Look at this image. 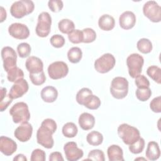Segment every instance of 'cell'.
Returning a JSON list of instances; mask_svg holds the SVG:
<instances>
[{
  "label": "cell",
  "instance_id": "1",
  "mask_svg": "<svg viewBox=\"0 0 161 161\" xmlns=\"http://www.w3.org/2000/svg\"><path fill=\"white\" fill-rule=\"evenodd\" d=\"M57 128V123L53 119H44L36 132L37 143L44 148H52L54 145L52 135L56 131Z\"/></svg>",
  "mask_w": 161,
  "mask_h": 161
},
{
  "label": "cell",
  "instance_id": "2",
  "mask_svg": "<svg viewBox=\"0 0 161 161\" xmlns=\"http://www.w3.org/2000/svg\"><path fill=\"white\" fill-rule=\"evenodd\" d=\"M35 4L30 0H21L14 2L10 8V13L15 18L20 19L31 13Z\"/></svg>",
  "mask_w": 161,
  "mask_h": 161
},
{
  "label": "cell",
  "instance_id": "3",
  "mask_svg": "<svg viewBox=\"0 0 161 161\" xmlns=\"http://www.w3.org/2000/svg\"><path fill=\"white\" fill-rule=\"evenodd\" d=\"M118 135L123 143L128 145L132 144L140 137V131L126 123H123L118 126Z\"/></svg>",
  "mask_w": 161,
  "mask_h": 161
},
{
  "label": "cell",
  "instance_id": "4",
  "mask_svg": "<svg viewBox=\"0 0 161 161\" xmlns=\"http://www.w3.org/2000/svg\"><path fill=\"white\" fill-rule=\"evenodd\" d=\"M9 114L14 123H22L28 121L30 119V113L28 106L24 102L15 103L10 109Z\"/></svg>",
  "mask_w": 161,
  "mask_h": 161
},
{
  "label": "cell",
  "instance_id": "5",
  "mask_svg": "<svg viewBox=\"0 0 161 161\" xmlns=\"http://www.w3.org/2000/svg\"><path fill=\"white\" fill-rule=\"evenodd\" d=\"M110 92L117 99L125 98L128 92V81L123 77H114L111 83Z\"/></svg>",
  "mask_w": 161,
  "mask_h": 161
},
{
  "label": "cell",
  "instance_id": "6",
  "mask_svg": "<svg viewBox=\"0 0 161 161\" xmlns=\"http://www.w3.org/2000/svg\"><path fill=\"white\" fill-rule=\"evenodd\" d=\"M143 64L144 58L142 55L135 53L130 54L126 58V65L130 76L135 78L140 75L142 71Z\"/></svg>",
  "mask_w": 161,
  "mask_h": 161
},
{
  "label": "cell",
  "instance_id": "7",
  "mask_svg": "<svg viewBox=\"0 0 161 161\" xmlns=\"http://www.w3.org/2000/svg\"><path fill=\"white\" fill-rule=\"evenodd\" d=\"M115 64L116 60L114 57L109 53H106L96 59L94 65V69L97 72L105 74L113 69Z\"/></svg>",
  "mask_w": 161,
  "mask_h": 161
},
{
  "label": "cell",
  "instance_id": "8",
  "mask_svg": "<svg viewBox=\"0 0 161 161\" xmlns=\"http://www.w3.org/2000/svg\"><path fill=\"white\" fill-rule=\"evenodd\" d=\"M52 18L48 12L41 13L38 17V23L35 28L36 35L42 38L47 36L51 29Z\"/></svg>",
  "mask_w": 161,
  "mask_h": 161
},
{
  "label": "cell",
  "instance_id": "9",
  "mask_svg": "<svg viewBox=\"0 0 161 161\" xmlns=\"http://www.w3.org/2000/svg\"><path fill=\"white\" fill-rule=\"evenodd\" d=\"M143 13L152 22L161 21V8L155 1H148L143 6Z\"/></svg>",
  "mask_w": 161,
  "mask_h": 161
},
{
  "label": "cell",
  "instance_id": "10",
  "mask_svg": "<svg viewBox=\"0 0 161 161\" xmlns=\"http://www.w3.org/2000/svg\"><path fill=\"white\" fill-rule=\"evenodd\" d=\"M47 70L52 79L57 80L67 76L69 73V67L64 62L56 61L49 65Z\"/></svg>",
  "mask_w": 161,
  "mask_h": 161
},
{
  "label": "cell",
  "instance_id": "11",
  "mask_svg": "<svg viewBox=\"0 0 161 161\" xmlns=\"http://www.w3.org/2000/svg\"><path fill=\"white\" fill-rule=\"evenodd\" d=\"M1 57L3 61V67L6 72L16 67L17 55L13 48L3 47L1 50Z\"/></svg>",
  "mask_w": 161,
  "mask_h": 161
},
{
  "label": "cell",
  "instance_id": "12",
  "mask_svg": "<svg viewBox=\"0 0 161 161\" xmlns=\"http://www.w3.org/2000/svg\"><path fill=\"white\" fill-rule=\"evenodd\" d=\"M64 151L66 159L69 161H77L83 157V150L77 147V145L74 142L66 143L64 147Z\"/></svg>",
  "mask_w": 161,
  "mask_h": 161
},
{
  "label": "cell",
  "instance_id": "13",
  "mask_svg": "<svg viewBox=\"0 0 161 161\" xmlns=\"http://www.w3.org/2000/svg\"><path fill=\"white\" fill-rule=\"evenodd\" d=\"M8 33L12 37L18 40L26 39L30 35L28 26L20 23H12L8 28Z\"/></svg>",
  "mask_w": 161,
  "mask_h": 161
},
{
  "label": "cell",
  "instance_id": "14",
  "mask_svg": "<svg viewBox=\"0 0 161 161\" xmlns=\"http://www.w3.org/2000/svg\"><path fill=\"white\" fill-rule=\"evenodd\" d=\"M33 133V127L28 121L22 123L18 126L14 132V136L21 142L28 141Z\"/></svg>",
  "mask_w": 161,
  "mask_h": 161
},
{
  "label": "cell",
  "instance_id": "15",
  "mask_svg": "<svg viewBox=\"0 0 161 161\" xmlns=\"http://www.w3.org/2000/svg\"><path fill=\"white\" fill-rule=\"evenodd\" d=\"M28 89L29 86L27 81L25 79H22L14 83L11 87L8 94L11 99H17L22 97L26 93Z\"/></svg>",
  "mask_w": 161,
  "mask_h": 161
},
{
  "label": "cell",
  "instance_id": "16",
  "mask_svg": "<svg viewBox=\"0 0 161 161\" xmlns=\"http://www.w3.org/2000/svg\"><path fill=\"white\" fill-rule=\"evenodd\" d=\"M17 150V144L13 139L1 136L0 137V151L6 156L13 155Z\"/></svg>",
  "mask_w": 161,
  "mask_h": 161
},
{
  "label": "cell",
  "instance_id": "17",
  "mask_svg": "<svg viewBox=\"0 0 161 161\" xmlns=\"http://www.w3.org/2000/svg\"><path fill=\"white\" fill-rule=\"evenodd\" d=\"M119 23L124 30L131 29L136 23V16L132 11H126L119 16Z\"/></svg>",
  "mask_w": 161,
  "mask_h": 161
},
{
  "label": "cell",
  "instance_id": "18",
  "mask_svg": "<svg viewBox=\"0 0 161 161\" xmlns=\"http://www.w3.org/2000/svg\"><path fill=\"white\" fill-rule=\"evenodd\" d=\"M25 66L30 74H37L43 71V62L35 56H30L26 59Z\"/></svg>",
  "mask_w": 161,
  "mask_h": 161
},
{
  "label": "cell",
  "instance_id": "19",
  "mask_svg": "<svg viewBox=\"0 0 161 161\" xmlns=\"http://www.w3.org/2000/svg\"><path fill=\"white\" fill-rule=\"evenodd\" d=\"M79 125L83 130H91L95 125V118L94 116L89 113H82L78 119Z\"/></svg>",
  "mask_w": 161,
  "mask_h": 161
},
{
  "label": "cell",
  "instance_id": "20",
  "mask_svg": "<svg viewBox=\"0 0 161 161\" xmlns=\"http://www.w3.org/2000/svg\"><path fill=\"white\" fill-rule=\"evenodd\" d=\"M41 97L44 102L53 103L58 97V91L55 87L51 86H48L43 87L41 91Z\"/></svg>",
  "mask_w": 161,
  "mask_h": 161
},
{
  "label": "cell",
  "instance_id": "21",
  "mask_svg": "<svg viewBox=\"0 0 161 161\" xmlns=\"http://www.w3.org/2000/svg\"><path fill=\"white\" fill-rule=\"evenodd\" d=\"M145 155L149 160L152 161L159 158L160 156V150L158 143L154 141L149 142L147 145Z\"/></svg>",
  "mask_w": 161,
  "mask_h": 161
},
{
  "label": "cell",
  "instance_id": "22",
  "mask_svg": "<svg viewBox=\"0 0 161 161\" xmlns=\"http://www.w3.org/2000/svg\"><path fill=\"white\" fill-rule=\"evenodd\" d=\"M107 154L109 161H123V152L118 145H111L108 148Z\"/></svg>",
  "mask_w": 161,
  "mask_h": 161
},
{
  "label": "cell",
  "instance_id": "23",
  "mask_svg": "<svg viewBox=\"0 0 161 161\" xmlns=\"http://www.w3.org/2000/svg\"><path fill=\"white\" fill-rule=\"evenodd\" d=\"M99 27L104 31H111L115 25L114 18L108 14L102 15L98 19Z\"/></svg>",
  "mask_w": 161,
  "mask_h": 161
},
{
  "label": "cell",
  "instance_id": "24",
  "mask_svg": "<svg viewBox=\"0 0 161 161\" xmlns=\"http://www.w3.org/2000/svg\"><path fill=\"white\" fill-rule=\"evenodd\" d=\"M101 102L100 99L97 96L92 94L88 96L85 99L83 103V105L86 108L91 110H96L98 109L101 106Z\"/></svg>",
  "mask_w": 161,
  "mask_h": 161
},
{
  "label": "cell",
  "instance_id": "25",
  "mask_svg": "<svg viewBox=\"0 0 161 161\" xmlns=\"http://www.w3.org/2000/svg\"><path fill=\"white\" fill-rule=\"evenodd\" d=\"M86 141L92 146H98L103 142V135L97 131H92L87 135Z\"/></svg>",
  "mask_w": 161,
  "mask_h": 161
},
{
  "label": "cell",
  "instance_id": "26",
  "mask_svg": "<svg viewBox=\"0 0 161 161\" xmlns=\"http://www.w3.org/2000/svg\"><path fill=\"white\" fill-rule=\"evenodd\" d=\"M82 57V52L77 47H74L70 48L67 52V58L70 62L77 64L80 61Z\"/></svg>",
  "mask_w": 161,
  "mask_h": 161
},
{
  "label": "cell",
  "instance_id": "27",
  "mask_svg": "<svg viewBox=\"0 0 161 161\" xmlns=\"http://www.w3.org/2000/svg\"><path fill=\"white\" fill-rule=\"evenodd\" d=\"M62 131L64 136L67 138H74L77 135L78 129L75 123L68 122L63 126Z\"/></svg>",
  "mask_w": 161,
  "mask_h": 161
},
{
  "label": "cell",
  "instance_id": "28",
  "mask_svg": "<svg viewBox=\"0 0 161 161\" xmlns=\"http://www.w3.org/2000/svg\"><path fill=\"white\" fill-rule=\"evenodd\" d=\"M137 49L142 53L147 54L151 52L152 50V43L151 41L145 38H143L140 39L136 43Z\"/></svg>",
  "mask_w": 161,
  "mask_h": 161
},
{
  "label": "cell",
  "instance_id": "29",
  "mask_svg": "<svg viewBox=\"0 0 161 161\" xmlns=\"http://www.w3.org/2000/svg\"><path fill=\"white\" fill-rule=\"evenodd\" d=\"M24 78L23 71L18 67H16L7 72V79L9 82H16Z\"/></svg>",
  "mask_w": 161,
  "mask_h": 161
},
{
  "label": "cell",
  "instance_id": "30",
  "mask_svg": "<svg viewBox=\"0 0 161 161\" xmlns=\"http://www.w3.org/2000/svg\"><path fill=\"white\" fill-rule=\"evenodd\" d=\"M58 27L62 33L69 34L75 28L74 23L69 19H62L58 23Z\"/></svg>",
  "mask_w": 161,
  "mask_h": 161
},
{
  "label": "cell",
  "instance_id": "31",
  "mask_svg": "<svg viewBox=\"0 0 161 161\" xmlns=\"http://www.w3.org/2000/svg\"><path fill=\"white\" fill-rule=\"evenodd\" d=\"M147 75L158 84H161V69L156 65H151L147 70Z\"/></svg>",
  "mask_w": 161,
  "mask_h": 161
},
{
  "label": "cell",
  "instance_id": "32",
  "mask_svg": "<svg viewBox=\"0 0 161 161\" xmlns=\"http://www.w3.org/2000/svg\"><path fill=\"white\" fill-rule=\"evenodd\" d=\"M7 89L5 87H1V98H0V110L3 112L6 110L9 105L12 103L11 99L9 94H7Z\"/></svg>",
  "mask_w": 161,
  "mask_h": 161
},
{
  "label": "cell",
  "instance_id": "33",
  "mask_svg": "<svg viewBox=\"0 0 161 161\" xmlns=\"http://www.w3.org/2000/svg\"><path fill=\"white\" fill-rule=\"evenodd\" d=\"M145 148V140L143 138L140 137L136 141L130 145L129 150L133 154H138L142 152Z\"/></svg>",
  "mask_w": 161,
  "mask_h": 161
},
{
  "label": "cell",
  "instance_id": "34",
  "mask_svg": "<svg viewBox=\"0 0 161 161\" xmlns=\"http://www.w3.org/2000/svg\"><path fill=\"white\" fill-rule=\"evenodd\" d=\"M82 31L83 35V43H89L93 42L96 40V33L93 29L91 28H86L83 29Z\"/></svg>",
  "mask_w": 161,
  "mask_h": 161
},
{
  "label": "cell",
  "instance_id": "35",
  "mask_svg": "<svg viewBox=\"0 0 161 161\" xmlns=\"http://www.w3.org/2000/svg\"><path fill=\"white\" fill-rule=\"evenodd\" d=\"M136 97L140 101L144 102L150 99L152 95V91L150 87H146L143 89L137 88L135 92Z\"/></svg>",
  "mask_w": 161,
  "mask_h": 161
},
{
  "label": "cell",
  "instance_id": "36",
  "mask_svg": "<svg viewBox=\"0 0 161 161\" xmlns=\"http://www.w3.org/2000/svg\"><path fill=\"white\" fill-rule=\"evenodd\" d=\"M31 50V48L30 45L26 42L21 43L17 46V52L21 58L28 57L30 55Z\"/></svg>",
  "mask_w": 161,
  "mask_h": 161
},
{
  "label": "cell",
  "instance_id": "37",
  "mask_svg": "<svg viewBox=\"0 0 161 161\" xmlns=\"http://www.w3.org/2000/svg\"><path fill=\"white\" fill-rule=\"evenodd\" d=\"M29 77L32 84L35 86L42 85L46 80V76L43 71L37 74H29Z\"/></svg>",
  "mask_w": 161,
  "mask_h": 161
},
{
  "label": "cell",
  "instance_id": "38",
  "mask_svg": "<svg viewBox=\"0 0 161 161\" xmlns=\"http://www.w3.org/2000/svg\"><path fill=\"white\" fill-rule=\"evenodd\" d=\"M69 41L74 44H79L82 42L83 35L82 31L79 30H74L68 34Z\"/></svg>",
  "mask_w": 161,
  "mask_h": 161
},
{
  "label": "cell",
  "instance_id": "39",
  "mask_svg": "<svg viewBox=\"0 0 161 161\" xmlns=\"http://www.w3.org/2000/svg\"><path fill=\"white\" fill-rule=\"evenodd\" d=\"M86 160H96V161H104V152L99 149H94L91 150L87 155V158Z\"/></svg>",
  "mask_w": 161,
  "mask_h": 161
},
{
  "label": "cell",
  "instance_id": "40",
  "mask_svg": "<svg viewBox=\"0 0 161 161\" xmlns=\"http://www.w3.org/2000/svg\"><path fill=\"white\" fill-rule=\"evenodd\" d=\"M92 91L87 87H83L80 89L76 94V101L80 105H83L85 99L89 95L92 94Z\"/></svg>",
  "mask_w": 161,
  "mask_h": 161
},
{
  "label": "cell",
  "instance_id": "41",
  "mask_svg": "<svg viewBox=\"0 0 161 161\" xmlns=\"http://www.w3.org/2000/svg\"><path fill=\"white\" fill-rule=\"evenodd\" d=\"M50 43L51 45L57 48H59L62 47L65 42V38L62 35L57 34V35H53L50 40Z\"/></svg>",
  "mask_w": 161,
  "mask_h": 161
},
{
  "label": "cell",
  "instance_id": "42",
  "mask_svg": "<svg viewBox=\"0 0 161 161\" xmlns=\"http://www.w3.org/2000/svg\"><path fill=\"white\" fill-rule=\"evenodd\" d=\"M135 83L137 88L143 89L146 87H149L150 82L148 79L144 75H138L135 78Z\"/></svg>",
  "mask_w": 161,
  "mask_h": 161
},
{
  "label": "cell",
  "instance_id": "43",
  "mask_svg": "<svg viewBox=\"0 0 161 161\" xmlns=\"http://www.w3.org/2000/svg\"><path fill=\"white\" fill-rule=\"evenodd\" d=\"M30 160L31 161H45L46 160V153L42 149H35L31 152Z\"/></svg>",
  "mask_w": 161,
  "mask_h": 161
},
{
  "label": "cell",
  "instance_id": "44",
  "mask_svg": "<svg viewBox=\"0 0 161 161\" xmlns=\"http://www.w3.org/2000/svg\"><path fill=\"white\" fill-rule=\"evenodd\" d=\"M48 6L52 12L58 13L62 9L64 4L60 0H50L48 2Z\"/></svg>",
  "mask_w": 161,
  "mask_h": 161
},
{
  "label": "cell",
  "instance_id": "45",
  "mask_svg": "<svg viewBox=\"0 0 161 161\" xmlns=\"http://www.w3.org/2000/svg\"><path fill=\"white\" fill-rule=\"evenodd\" d=\"M150 108L151 110L157 113L161 112V97L157 96L153 98L150 103Z\"/></svg>",
  "mask_w": 161,
  "mask_h": 161
},
{
  "label": "cell",
  "instance_id": "46",
  "mask_svg": "<svg viewBox=\"0 0 161 161\" xmlns=\"http://www.w3.org/2000/svg\"><path fill=\"white\" fill-rule=\"evenodd\" d=\"M64 159L62 155L59 152H54L50 154L49 160L50 161H63Z\"/></svg>",
  "mask_w": 161,
  "mask_h": 161
},
{
  "label": "cell",
  "instance_id": "47",
  "mask_svg": "<svg viewBox=\"0 0 161 161\" xmlns=\"http://www.w3.org/2000/svg\"><path fill=\"white\" fill-rule=\"evenodd\" d=\"M13 161H27V158L23 154L19 153L13 158Z\"/></svg>",
  "mask_w": 161,
  "mask_h": 161
},
{
  "label": "cell",
  "instance_id": "48",
  "mask_svg": "<svg viewBox=\"0 0 161 161\" xmlns=\"http://www.w3.org/2000/svg\"><path fill=\"white\" fill-rule=\"evenodd\" d=\"M7 17V13L6 10L4 9V8L3 6H1V20L0 22L2 23L3 22Z\"/></svg>",
  "mask_w": 161,
  "mask_h": 161
},
{
  "label": "cell",
  "instance_id": "49",
  "mask_svg": "<svg viewBox=\"0 0 161 161\" xmlns=\"http://www.w3.org/2000/svg\"><path fill=\"white\" fill-rule=\"evenodd\" d=\"M139 159H144V160H146V159H145V158H135V160H139Z\"/></svg>",
  "mask_w": 161,
  "mask_h": 161
}]
</instances>
